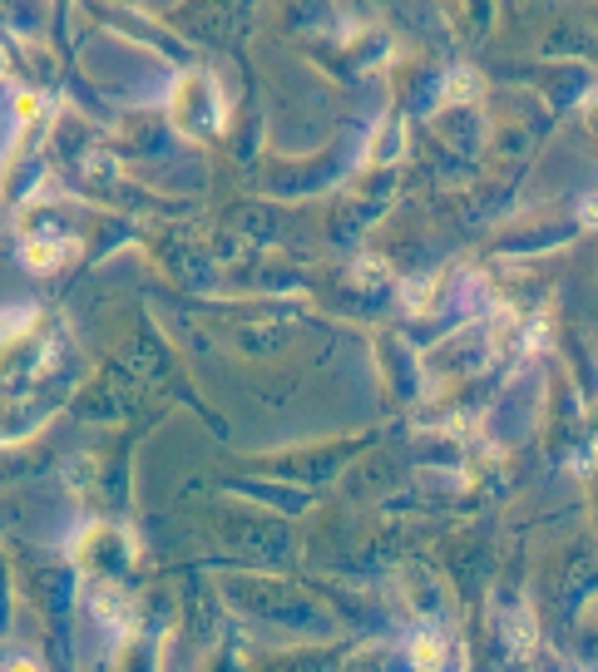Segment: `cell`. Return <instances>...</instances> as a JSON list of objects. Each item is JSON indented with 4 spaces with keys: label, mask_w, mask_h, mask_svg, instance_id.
Masks as SVG:
<instances>
[{
    "label": "cell",
    "mask_w": 598,
    "mask_h": 672,
    "mask_svg": "<svg viewBox=\"0 0 598 672\" xmlns=\"http://www.w3.org/2000/svg\"><path fill=\"white\" fill-rule=\"evenodd\" d=\"M174 120L188 134H213L218 130V94H213L208 74H188L174 94Z\"/></svg>",
    "instance_id": "obj_1"
},
{
    "label": "cell",
    "mask_w": 598,
    "mask_h": 672,
    "mask_svg": "<svg viewBox=\"0 0 598 672\" xmlns=\"http://www.w3.org/2000/svg\"><path fill=\"white\" fill-rule=\"evenodd\" d=\"M20 252H25L30 268H60V262H65V242H55L50 232H30Z\"/></svg>",
    "instance_id": "obj_2"
},
{
    "label": "cell",
    "mask_w": 598,
    "mask_h": 672,
    "mask_svg": "<svg viewBox=\"0 0 598 672\" xmlns=\"http://www.w3.org/2000/svg\"><path fill=\"white\" fill-rule=\"evenodd\" d=\"M411 663H415V672H441V663H445L441 638H431V633L415 638V643H411Z\"/></svg>",
    "instance_id": "obj_3"
},
{
    "label": "cell",
    "mask_w": 598,
    "mask_h": 672,
    "mask_svg": "<svg viewBox=\"0 0 598 672\" xmlns=\"http://www.w3.org/2000/svg\"><path fill=\"white\" fill-rule=\"evenodd\" d=\"M6 672H40V663H30V658H20V663H10Z\"/></svg>",
    "instance_id": "obj_5"
},
{
    "label": "cell",
    "mask_w": 598,
    "mask_h": 672,
    "mask_svg": "<svg viewBox=\"0 0 598 672\" xmlns=\"http://www.w3.org/2000/svg\"><path fill=\"white\" fill-rule=\"evenodd\" d=\"M16 124L20 130H35L40 124V94H30V90L16 94Z\"/></svg>",
    "instance_id": "obj_4"
}]
</instances>
